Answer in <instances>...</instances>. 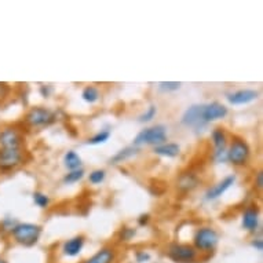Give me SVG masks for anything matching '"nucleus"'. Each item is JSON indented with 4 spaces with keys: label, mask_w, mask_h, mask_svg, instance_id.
<instances>
[{
    "label": "nucleus",
    "mask_w": 263,
    "mask_h": 263,
    "mask_svg": "<svg viewBox=\"0 0 263 263\" xmlns=\"http://www.w3.org/2000/svg\"><path fill=\"white\" fill-rule=\"evenodd\" d=\"M109 138H110V131H102L100 134H97L95 137L88 139L87 143H88V145H101V143L106 142Z\"/></svg>",
    "instance_id": "obj_20"
},
{
    "label": "nucleus",
    "mask_w": 263,
    "mask_h": 263,
    "mask_svg": "<svg viewBox=\"0 0 263 263\" xmlns=\"http://www.w3.org/2000/svg\"><path fill=\"white\" fill-rule=\"evenodd\" d=\"M83 246H84V238L80 237V236L79 237L70 238L69 241L65 242L64 254L66 256H76L83 250Z\"/></svg>",
    "instance_id": "obj_14"
},
{
    "label": "nucleus",
    "mask_w": 263,
    "mask_h": 263,
    "mask_svg": "<svg viewBox=\"0 0 263 263\" xmlns=\"http://www.w3.org/2000/svg\"><path fill=\"white\" fill-rule=\"evenodd\" d=\"M7 91H9V87L5 83H0V98H3L6 94H7Z\"/></svg>",
    "instance_id": "obj_28"
},
{
    "label": "nucleus",
    "mask_w": 263,
    "mask_h": 263,
    "mask_svg": "<svg viewBox=\"0 0 263 263\" xmlns=\"http://www.w3.org/2000/svg\"><path fill=\"white\" fill-rule=\"evenodd\" d=\"M256 98H258V92L255 90H240L234 94L229 95L228 101L233 105H244L250 104Z\"/></svg>",
    "instance_id": "obj_11"
},
{
    "label": "nucleus",
    "mask_w": 263,
    "mask_h": 263,
    "mask_svg": "<svg viewBox=\"0 0 263 263\" xmlns=\"http://www.w3.org/2000/svg\"><path fill=\"white\" fill-rule=\"evenodd\" d=\"M203 110L204 105H194L186 110L183 117H182V123L187 127H194V128L203 127L205 124L203 120Z\"/></svg>",
    "instance_id": "obj_9"
},
{
    "label": "nucleus",
    "mask_w": 263,
    "mask_h": 263,
    "mask_svg": "<svg viewBox=\"0 0 263 263\" xmlns=\"http://www.w3.org/2000/svg\"><path fill=\"white\" fill-rule=\"evenodd\" d=\"M84 175V171L83 170H74L72 173H69L66 177H65L64 181L68 182V183H74V182L80 181Z\"/></svg>",
    "instance_id": "obj_22"
},
{
    "label": "nucleus",
    "mask_w": 263,
    "mask_h": 263,
    "mask_svg": "<svg viewBox=\"0 0 263 263\" xmlns=\"http://www.w3.org/2000/svg\"><path fill=\"white\" fill-rule=\"evenodd\" d=\"M234 179L236 178L234 177H228V178H224L223 181L219 182L218 185L214 186L212 189L208 190V193H207V199L208 200H214V199H218V197H220L222 194L226 192V190L230 187V186L233 185L234 183Z\"/></svg>",
    "instance_id": "obj_12"
},
{
    "label": "nucleus",
    "mask_w": 263,
    "mask_h": 263,
    "mask_svg": "<svg viewBox=\"0 0 263 263\" xmlns=\"http://www.w3.org/2000/svg\"><path fill=\"white\" fill-rule=\"evenodd\" d=\"M212 141H214V145H215V156L218 160L223 159L224 153V146H226V135L222 129L216 128L214 133H212Z\"/></svg>",
    "instance_id": "obj_13"
},
{
    "label": "nucleus",
    "mask_w": 263,
    "mask_h": 263,
    "mask_svg": "<svg viewBox=\"0 0 263 263\" xmlns=\"http://www.w3.org/2000/svg\"><path fill=\"white\" fill-rule=\"evenodd\" d=\"M181 87V83L178 82H161L159 84V88L161 91H175L179 90Z\"/></svg>",
    "instance_id": "obj_23"
},
{
    "label": "nucleus",
    "mask_w": 263,
    "mask_h": 263,
    "mask_svg": "<svg viewBox=\"0 0 263 263\" xmlns=\"http://www.w3.org/2000/svg\"><path fill=\"white\" fill-rule=\"evenodd\" d=\"M26 121H28V124L33 125V127L47 125L54 121V113L48 109L33 108L26 115Z\"/></svg>",
    "instance_id": "obj_7"
},
{
    "label": "nucleus",
    "mask_w": 263,
    "mask_h": 263,
    "mask_svg": "<svg viewBox=\"0 0 263 263\" xmlns=\"http://www.w3.org/2000/svg\"><path fill=\"white\" fill-rule=\"evenodd\" d=\"M104 179H105V173L102 171V170H97V171H92V173L90 174V182L91 183H94V185L101 183Z\"/></svg>",
    "instance_id": "obj_24"
},
{
    "label": "nucleus",
    "mask_w": 263,
    "mask_h": 263,
    "mask_svg": "<svg viewBox=\"0 0 263 263\" xmlns=\"http://www.w3.org/2000/svg\"><path fill=\"white\" fill-rule=\"evenodd\" d=\"M24 160L22 149H0V171L15 168Z\"/></svg>",
    "instance_id": "obj_5"
},
{
    "label": "nucleus",
    "mask_w": 263,
    "mask_h": 263,
    "mask_svg": "<svg viewBox=\"0 0 263 263\" xmlns=\"http://www.w3.org/2000/svg\"><path fill=\"white\" fill-rule=\"evenodd\" d=\"M242 224L250 232L256 230V228H258V211L254 210V208L247 210L246 214H244V218H242Z\"/></svg>",
    "instance_id": "obj_16"
},
{
    "label": "nucleus",
    "mask_w": 263,
    "mask_h": 263,
    "mask_svg": "<svg viewBox=\"0 0 263 263\" xmlns=\"http://www.w3.org/2000/svg\"><path fill=\"white\" fill-rule=\"evenodd\" d=\"M0 263H7V262H6L5 259H2V258H0Z\"/></svg>",
    "instance_id": "obj_31"
},
{
    "label": "nucleus",
    "mask_w": 263,
    "mask_h": 263,
    "mask_svg": "<svg viewBox=\"0 0 263 263\" xmlns=\"http://www.w3.org/2000/svg\"><path fill=\"white\" fill-rule=\"evenodd\" d=\"M167 141V133H165V127L163 125H156L152 128H146L141 131L137 137H135L134 145L135 146H141V145H155L160 146Z\"/></svg>",
    "instance_id": "obj_2"
},
{
    "label": "nucleus",
    "mask_w": 263,
    "mask_h": 263,
    "mask_svg": "<svg viewBox=\"0 0 263 263\" xmlns=\"http://www.w3.org/2000/svg\"><path fill=\"white\" fill-rule=\"evenodd\" d=\"M33 200H35V203L42 208H46L48 205V197L43 193H35V194H33Z\"/></svg>",
    "instance_id": "obj_25"
},
{
    "label": "nucleus",
    "mask_w": 263,
    "mask_h": 263,
    "mask_svg": "<svg viewBox=\"0 0 263 263\" xmlns=\"http://www.w3.org/2000/svg\"><path fill=\"white\" fill-rule=\"evenodd\" d=\"M82 97L83 100L86 101V102H88V104H94L95 101H98V98H100V91L92 86L86 87L84 91H83Z\"/></svg>",
    "instance_id": "obj_19"
},
{
    "label": "nucleus",
    "mask_w": 263,
    "mask_h": 263,
    "mask_svg": "<svg viewBox=\"0 0 263 263\" xmlns=\"http://www.w3.org/2000/svg\"><path fill=\"white\" fill-rule=\"evenodd\" d=\"M262 185H263V174L259 173L258 178H256V186H258L259 189H260V187H262Z\"/></svg>",
    "instance_id": "obj_29"
},
{
    "label": "nucleus",
    "mask_w": 263,
    "mask_h": 263,
    "mask_svg": "<svg viewBox=\"0 0 263 263\" xmlns=\"http://www.w3.org/2000/svg\"><path fill=\"white\" fill-rule=\"evenodd\" d=\"M155 153L165 156V157H175L179 155V146L177 143H163V145L155 147Z\"/></svg>",
    "instance_id": "obj_17"
},
{
    "label": "nucleus",
    "mask_w": 263,
    "mask_h": 263,
    "mask_svg": "<svg viewBox=\"0 0 263 263\" xmlns=\"http://www.w3.org/2000/svg\"><path fill=\"white\" fill-rule=\"evenodd\" d=\"M228 115V109L224 108L223 105L214 102V104L204 105L203 110V120L204 123H210V121L218 120V119H223Z\"/></svg>",
    "instance_id": "obj_10"
},
{
    "label": "nucleus",
    "mask_w": 263,
    "mask_h": 263,
    "mask_svg": "<svg viewBox=\"0 0 263 263\" xmlns=\"http://www.w3.org/2000/svg\"><path fill=\"white\" fill-rule=\"evenodd\" d=\"M156 115V106H149L146 112L143 113L142 116L139 117V121L141 123H146V121H151Z\"/></svg>",
    "instance_id": "obj_26"
},
{
    "label": "nucleus",
    "mask_w": 263,
    "mask_h": 263,
    "mask_svg": "<svg viewBox=\"0 0 263 263\" xmlns=\"http://www.w3.org/2000/svg\"><path fill=\"white\" fill-rule=\"evenodd\" d=\"M42 229L37 224L33 223H18L11 229L14 240L22 246L32 247L39 240Z\"/></svg>",
    "instance_id": "obj_1"
},
{
    "label": "nucleus",
    "mask_w": 263,
    "mask_h": 263,
    "mask_svg": "<svg viewBox=\"0 0 263 263\" xmlns=\"http://www.w3.org/2000/svg\"><path fill=\"white\" fill-rule=\"evenodd\" d=\"M149 259H151V255L149 254H145V252H138V254H137V260H138L139 263L146 262Z\"/></svg>",
    "instance_id": "obj_27"
},
{
    "label": "nucleus",
    "mask_w": 263,
    "mask_h": 263,
    "mask_svg": "<svg viewBox=\"0 0 263 263\" xmlns=\"http://www.w3.org/2000/svg\"><path fill=\"white\" fill-rule=\"evenodd\" d=\"M115 260V254L109 248H102L97 254L92 255L90 259H87L84 263H112Z\"/></svg>",
    "instance_id": "obj_15"
},
{
    "label": "nucleus",
    "mask_w": 263,
    "mask_h": 263,
    "mask_svg": "<svg viewBox=\"0 0 263 263\" xmlns=\"http://www.w3.org/2000/svg\"><path fill=\"white\" fill-rule=\"evenodd\" d=\"M218 240H219V237H218V233L214 229L204 228L200 229L194 236V246H196L197 250H214L216 244H218Z\"/></svg>",
    "instance_id": "obj_4"
},
{
    "label": "nucleus",
    "mask_w": 263,
    "mask_h": 263,
    "mask_svg": "<svg viewBox=\"0 0 263 263\" xmlns=\"http://www.w3.org/2000/svg\"><path fill=\"white\" fill-rule=\"evenodd\" d=\"M22 138L15 128H3L0 131V149H21Z\"/></svg>",
    "instance_id": "obj_8"
},
{
    "label": "nucleus",
    "mask_w": 263,
    "mask_h": 263,
    "mask_svg": "<svg viewBox=\"0 0 263 263\" xmlns=\"http://www.w3.org/2000/svg\"><path fill=\"white\" fill-rule=\"evenodd\" d=\"M64 163L65 165L68 167L69 170L74 171V170H79V167L82 165V159L79 157V155L76 152H68L66 155H65V159H64Z\"/></svg>",
    "instance_id": "obj_18"
},
{
    "label": "nucleus",
    "mask_w": 263,
    "mask_h": 263,
    "mask_svg": "<svg viewBox=\"0 0 263 263\" xmlns=\"http://www.w3.org/2000/svg\"><path fill=\"white\" fill-rule=\"evenodd\" d=\"M250 156V147L241 139H236L228 153V159L236 165H242Z\"/></svg>",
    "instance_id": "obj_6"
},
{
    "label": "nucleus",
    "mask_w": 263,
    "mask_h": 263,
    "mask_svg": "<svg viewBox=\"0 0 263 263\" xmlns=\"http://www.w3.org/2000/svg\"><path fill=\"white\" fill-rule=\"evenodd\" d=\"M168 256L175 263H193L197 258V251L187 244H173L168 248Z\"/></svg>",
    "instance_id": "obj_3"
},
{
    "label": "nucleus",
    "mask_w": 263,
    "mask_h": 263,
    "mask_svg": "<svg viewBox=\"0 0 263 263\" xmlns=\"http://www.w3.org/2000/svg\"><path fill=\"white\" fill-rule=\"evenodd\" d=\"M135 153H137V149H135V147H127V149H124V151L119 152V153L113 157L112 161L116 164L119 163V161H123V160L128 159V157H131V156H134Z\"/></svg>",
    "instance_id": "obj_21"
},
{
    "label": "nucleus",
    "mask_w": 263,
    "mask_h": 263,
    "mask_svg": "<svg viewBox=\"0 0 263 263\" xmlns=\"http://www.w3.org/2000/svg\"><path fill=\"white\" fill-rule=\"evenodd\" d=\"M252 247L256 248L258 251H262V240H255V241L252 242Z\"/></svg>",
    "instance_id": "obj_30"
}]
</instances>
